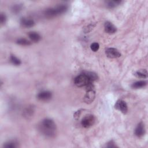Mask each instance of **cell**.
Segmentation results:
<instances>
[{"label":"cell","mask_w":148,"mask_h":148,"mask_svg":"<svg viewBox=\"0 0 148 148\" xmlns=\"http://www.w3.org/2000/svg\"><path fill=\"white\" fill-rule=\"evenodd\" d=\"M39 130L45 137L52 138L56 134L57 127L52 119H45L39 124Z\"/></svg>","instance_id":"cell-1"},{"label":"cell","mask_w":148,"mask_h":148,"mask_svg":"<svg viewBox=\"0 0 148 148\" xmlns=\"http://www.w3.org/2000/svg\"><path fill=\"white\" fill-rule=\"evenodd\" d=\"M67 10L68 6L65 4H61L47 9L45 11L44 15L47 18H53L62 15L63 13L66 12Z\"/></svg>","instance_id":"cell-2"},{"label":"cell","mask_w":148,"mask_h":148,"mask_svg":"<svg viewBox=\"0 0 148 148\" xmlns=\"http://www.w3.org/2000/svg\"><path fill=\"white\" fill-rule=\"evenodd\" d=\"M90 83L92 82L90 81L86 73L81 74V75L76 77L75 80H74V83L79 87H86Z\"/></svg>","instance_id":"cell-3"},{"label":"cell","mask_w":148,"mask_h":148,"mask_svg":"<svg viewBox=\"0 0 148 148\" xmlns=\"http://www.w3.org/2000/svg\"><path fill=\"white\" fill-rule=\"evenodd\" d=\"M96 122L95 117L92 115H89L86 116L81 121L82 126L85 128H89L93 126Z\"/></svg>","instance_id":"cell-4"},{"label":"cell","mask_w":148,"mask_h":148,"mask_svg":"<svg viewBox=\"0 0 148 148\" xmlns=\"http://www.w3.org/2000/svg\"><path fill=\"white\" fill-rule=\"evenodd\" d=\"M96 97V91L94 88L86 89V93L84 97V101L87 104H90L93 102Z\"/></svg>","instance_id":"cell-5"},{"label":"cell","mask_w":148,"mask_h":148,"mask_svg":"<svg viewBox=\"0 0 148 148\" xmlns=\"http://www.w3.org/2000/svg\"><path fill=\"white\" fill-rule=\"evenodd\" d=\"M105 54L110 59H116L121 56V53L119 52V51L118 49L113 48H107L105 50Z\"/></svg>","instance_id":"cell-6"},{"label":"cell","mask_w":148,"mask_h":148,"mask_svg":"<svg viewBox=\"0 0 148 148\" xmlns=\"http://www.w3.org/2000/svg\"><path fill=\"white\" fill-rule=\"evenodd\" d=\"M115 107L116 109L119 110V111L122 113H123V114H126L128 112V106L126 104V102L122 100H118L115 105Z\"/></svg>","instance_id":"cell-7"},{"label":"cell","mask_w":148,"mask_h":148,"mask_svg":"<svg viewBox=\"0 0 148 148\" xmlns=\"http://www.w3.org/2000/svg\"><path fill=\"white\" fill-rule=\"evenodd\" d=\"M52 97V92L49 91H43L40 92L37 96V98L41 101H48Z\"/></svg>","instance_id":"cell-8"},{"label":"cell","mask_w":148,"mask_h":148,"mask_svg":"<svg viewBox=\"0 0 148 148\" xmlns=\"http://www.w3.org/2000/svg\"><path fill=\"white\" fill-rule=\"evenodd\" d=\"M104 29L106 32L109 34H112L116 32V27L110 22H106L104 24Z\"/></svg>","instance_id":"cell-9"},{"label":"cell","mask_w":148,"mask_h":148,"mask_svg":"<svg viewBox=\"0 0 148 148\" xmlns=\"http://www.w3.org/2000/svg\"><path fill=\"white\" fill-rule=\"evenodd\" d=\"M145 133V128L144 124L142 122H141L137 125L135 128V134L138 137H142L144 135Z\"/></svg>","instance_id":"cell-10"},{"label":"cell","mask_w":148,"mask_h":148,"mask_svg":"<svg viewBox=\"0 0 148 148\" xmlns=\"http://www.w3.org/2000/svg\"><path fill=\"white\" fill-rule=\"evenodd\" d=\"M21 24L26 28H31L35 25V22L34 20L29 18H22L20 21Z\"/></svg>","instance_id":"cell-11"},{"label":"cell","mask_w":148,"mask_h":148,"mask_svg":"<svg viewBox=\"0 0 148 148\" xmlns=\"http://www.w3.org/2000/svg\"><path fill=\"white\" fill-rule=\"evenodd\" d=\"M28 36L31 41L34 42H38L41 39V35L36 32H30L28 33Z\"/></svg>","instance_id":"cell-12"},{"label":"cell","mask_w":148,"mask_h":148,"mask_svg":"<svg viewBox=\"0 0 148 148\" xmlns=\"http://www.w3.org/2000/svg\"><path fill=\"white\" fill-rule=\"evenodd\" d=\"M147 71L146 69H141L139 70H138L136 71L134 73V75L139 78H147Z\"/></svg>","instance_id":"cell-13"},{"label":"cell","mask_w":148,"mask_h":148,"mask_svg":"<svg viewBox=\"0 0 148 148\" xmlns=\"http://www.w3.org/2000/svg\"><path fill=\"white\" fill-rule=\"evenodd\" d=\"M122 3V1H118V0H113V1H108L106 2V5L109 8H114Z\"/></svg>","instance_id":"cell-14"},{"label":"cell","mask_w":148,"mask_h":148,"mask_svg":"<svg viewBox=\"0 0 148 148\" xmlns=\"http://www.w3.org/2000/svg\"><path fill=\"white\" fill-rule=\"evenodd\" d=\"M147 85V82L145 81H137L131 85L132 88L135 89H141L145 87Z\"/></svg>","instance_id":"cell-15"},{"label":"cell","mask_w":148,"mask_h":148,"mask_svg":"<svg viewBox=\"0 0 148 148\" xmlns=\"http://www.w3.org/2000/svg\"><path fill=\"white\" fill-rule=\"evenodd\" d=\"M16 43L18 45H22V46H29L30 45H31V42L26 40V38H19L16 41Z\"/></svg>","instance_id":"cell-16"},{"label":"cell","mask_w":148,"mask_h":148,"mask_svg":"<svg viewBox=\"0 0 148 148\" xmlns=\"http://www.w3.org/2000/svg\"><path fill=\"white\" fill-rule=\"evenodd\" d=\"M10 61L12 63V64H13L15 65L16 66H18L20 65L22 63L20 59H18L17 57H16L14 55H11L10 57Z\"/></svg>","instance_id":"cell-17"},{"label":"cell","mask_w":148,"mask_h":148,"mask_svg":"<svg viewBox=\"0 0 148 148\" xmlns=\"http://www.w3.org/2000/svg\"><path fill=\"white\" fill-rule=\"evenodd\" d=\"M4 147L6 148H15L18 147V145L17 142H16V141H11L5 143L4 145Z\"/></svg>","instance_id":"cell-18"},{"label":"cell","mask_w":148,"mask_h":148,"mask_svg":"<svg viewBox=\"0 0 148 148\" xmlns=\"http://www.w3.org/2000/svg\"><path fill=\"white\" fill-rule=\"evenodd\" d=\"M86 73V75H87V77H89V78L90 79V81L91 82L96 81L97 79V78H98V77L97 75V74L94 73V72H89Z\"/></svg>","instance_id":"cell-19"},{"label":"cell","mask_w":148,"mask_h":148,"mask_svg":"<svg viewBox=\"0 0 148 148\" xmlns=\"http://www.w3.org/2000/svg\"><path fill=\"white\" fill-rule=\"evenodd\" d=\"M22 4H16L12 8V11L13 13H17L22 9Z\"/></svg>","instance_id":"cell-20"},{"label":"cell","mask_w":148,"mask_h":148,"mask_svg":"<svg viewBox=\"0 0 148 148\" xmlns=\"http://www.w3.org/2000/svg\"><path fill=\"white\" fill-rule=\"evenodd\" d=\"M33 112H34L33 108L28 107L26 108V109L24 111V114L25 116L29 117V116H31V115L33 114Z\"/></svg>","instance_id":"cell-21"},{"label":"cell","mask_w":148,"mask_h":148,"mask_svg":"<svg viewBox=\"0 0 148 148\" xmlns=\"http://www.w3.org/2000/svg\"><path fill=\"white\" fill-rule=\"evenodd\" d=\"M90 48L92 51L97 52L98 50V49L100 48V45H99V44H98L97 42L92 43L90 46Z\"/></svg>","instance_id":"cell-22"},{"label":"cell","mask_w":148,"mask_h":148,"mask_svg":"<svg viewBox=\"0 0 148 148\" xmlns=\"http://www.w3.org/2000/svg\"><path fill=\"white\" fill-rule=\"evenodd\" d=\"M7 21V16L4 13H1V15H0V22H1V24H4L6 23Z\"/></svg>","instance_id":"cell-23"},{"label":"cell","mask_w":148,"mask_h":148,"mask_svg":"<svg viewBox=\"0 0 148 148\" xmlns=\"http://www.w3.org/2000/svg\"><path fill=\"white\" fill-rule=\"evenodd\" d=\"M116 146L115 144V142L113 141H110L109 143H108V145L106 146L107 147H115Z\"/></svg>","instance_id":"cell-24"}]
</instances>
